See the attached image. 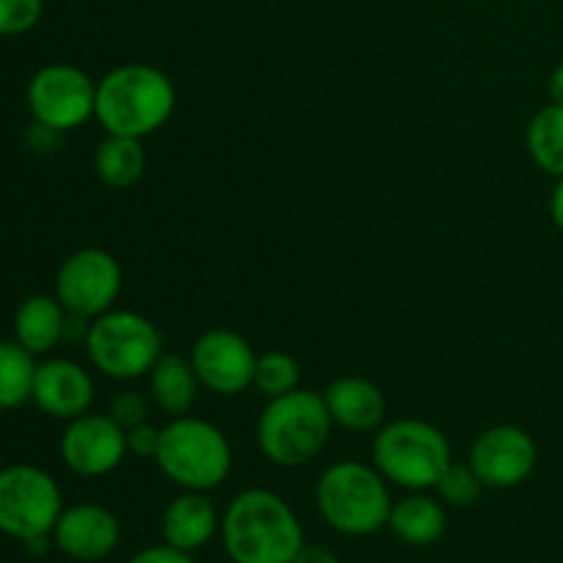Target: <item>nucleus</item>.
<instances>
[{
  "label": "nucleus",
  "instance_id": "nucleus-1",
  "mask_svg": "<svg viewBox=\"0 0 563 563\" xmlns=\"http://www.w3.org/2000/svg\"><path fill=\"white\" fill-rule=\"evenodd\" d=\"M220 539L231 563H291L306 544L297 511L273 489H242L225 506Z\"/></svg>",
  "mask_w": 563,
  "mask_h": 563
},
{
  "label": "nucleus",
  "instance_id": "nucleus-2",
  "mask_svg": "<svg viewBox=\"0 0 563 563\" xmlns=\"http://www.w3.org/2000/svg\"><path fill=\"white\" fill-rule=\"evenodd\" d=\"M176 88L163 69L121 64L97 82L93 119L108 135H154L174 115Z\"/></svg>",
  "mask_w": 563,
  "mask_h": 563
},
{
  "label": "nucleus",
  "instance_id": "nucleus-3",
  "mask_svg": "<svg viewBox=\"0 0 563 563\" xmlns=\"http://www.w3.org/2000/svg\"><path fill=\"white\" fill-rule=\"evenodd\" d=\"M313 500H317L319 517L335 533L355 539L372 537L388 528L390 509H394L383 473L355 460L330 465L319 476Z\"/></svg>",
  "mask_w": 563,
  "mask_h": 563
},
{
  "label": "nucleus",
  "instance_id": "nucleus-4",
  "mask_svg": "<svg viewBox=\"0 0 563 563\" xmlns=\"http://www.w3.org/2000/svg\"><path fill=\"white\" fill-rule=\"evenodd\" d=\"M333 434L324 396L297 388L269 399L256 423V443L262 454L278 467H302L317 460Z\"/></svg>",
  "mask_w": 563,
  "mask_h": 563
},
{
  "label": "nucleus",
  "instance_id": "nucleus-5",
  "mask_svg": "<svg viewBox=\"0 0 563 563\" xmlns=\"http://www.w3.org/2000/svg\"><path fill=\"white\" fill-rule=\"evenodd\" d=\"M154 462L159 473L179 489L209 493L229 478L234 454L223 429L187 412L170 418V423L159 429Z\"/></svg>",
  "mask_w": 563,
  "mask_h": 563
},
{
  "label": "nucleus",
  "instance_id": "nucleus-6",
  "mask_svg": "<svg viewBox=\"0 0 563 563\" xmlns=\"http://www.w3.org/2000/svg\"><path fill=\"white\" fill-rule=\"evenodd\" d=\"M372 460L388 484L407 493H427L438 487L454 456L449 438L434 423L396 418L374 434Z\"/></svg>",
  "mask_w": 563,
  "mask_h": 563
},
{
  "label": "nucleus",
  "instance_id": "nucleus-7",
  "mask_svg": "<svg viewBox=\"0 0 563 563\" xmlns=\"http://www.w3.org/2000/svg\"><path fill=\"white\" fill-rule=\"evenodd\" d=\"M86 355L99 374L110 379H141L163 355V335L157 324L137 311L110 308L91 319L86 335Z\"/></svg>",
  "mask_w": 563,
  "mask_h": 563
},
{
  "label": "nucleus",
  "instance_id": "nucleus-8",
  "mask_svg": "<svg viewBox=\"0 0 563 563\" xmlns=\"http://www.w3.org/2000/svg\"><path fill=\"white\" fill-rule=\"evenodd\" d=\"M64 511L58 482L36 465L0 467V533L31 542L49 537Z\"/></svg>",
  "mask_w": 563,
  "mask_h": 563
},
{
  "label": "nucleus",
  "instance_id": "nucleus-9",
  "mask_svg": "<svg viewBox=\"0 0 563 563\" xmlns=\"http://www.w3.org/2000/svg\"><path fill=\"white\" fill-rule=\"evenodd\" d=\"M25 99L33 124L64 135L93 119L97 82L75 64H47L31 77Z\"/></svg>",
  "mask_w": 563,
  "mask_h": 563
},
{
  "label": "nucleus",
  "instance_id": "nucleus-10",
  "mask_svg": "<svg viewBox=\"0 0 563 563\" xmlns=\"http://www.w3.org/2000/svg\"><path fill=\"white\" fill-rule=\"evenodd\" d=\"M124 286L119 258L102 247H80L60 262L55 297L69 313L97 319L115 306Z\"/></svg>",
  "mask_w": 563,
  "mask_h": 563
},
{
  "label": "nucleus",
  "instance_id": "nucleus-11",
  "mask_svg": "<svg viewBox=\"0 0 563 563\" xmlns=\"http://www.w3.org/2000/svg\"><path fill=\"white\" fill-rule=\"evenodd\" d=\"M58 451L64 465L75 476H110L113 471H119L121 462L130 454V449H126V429H121L110 416L86 412V416L66 421Z\"/></svg>",
  "mask_w": 563,
  "mask_h": 563
},
{
  "label": "nucleus",
  "instance_id": "nucleus-12",
  "mask_svg": "<svg viewBox=\"0 0 563 563\" xmlns=\"http://www.w3.org/2000/svg\"><path fill=\"white\" fill-rule=\"evenodd\" d=\"M537 440L515 423H500L478 434L467 454V465L476 471L484 487L515 489L528 482L537 467Z\"/></svg>",
  "mask_w": 563,
  "mask_h": 563
},
{
  "label": "nucleus",
  "instance_id": "nucleus-13",
  "mask_svg": "<svg viewBox=\"0 0 563 563\" xmlns=\"http://www.w3.org/2000/svg\"><path fill=\"white\" fill-rule=\"evenodd\" d=\"M256 352L234 330H207L190 350V363L198 383L218 396H236L253 385Z\"/></svg>",
  "mask_w": 563,
  "mask_h": 563
},
{
  "label": "nucleus",
  "instance_id": "nucleus-14",
  "mask_svg": "<svg viewBox=\"0 0 563 563\" xmlns=\"http://www.w3.org/2000/svg\"><path fill=\"white\" fill-rule=\"evenodd\" d=\"M121 542L119 517L99 504L64 506L53 528V548L80 563L104 561Z\"/></svg>",
  "mask_w": 563,
  "mask_h": 563
},
{
  "label": "nucleus",
  "instance_id": "nucleus-15",
  "mask_svg": "<svg viewBox=\"0 0 563 563\" xmlns=\"http://www.w3.org/2000/svg\"><path fill=\"white\" fill-rule=\"evenodd\" d=\"M31 401L55 421H71L91 410L93 379L86 366L69 357H47L36 363Z\"/></svg>",
  "mask_w": 563,
  "mask_h": 563
},
{
  "label": "nucleus",
  "instance_id": "nucleus-16",
  "mask_svg": "<svg viewBox=\"0 0 563 563\" xmlns=\"http://www.w3.org/2000/svg\"><path fill=\"white\" fill-rule=\"evenodd\" d=\"M218 506L207 498V493L181 489L163 511V542L185 553L207 548L220 533Z\"/></svg>",
  "mask_w": 563,
  "mask_h": 563
},
{
  "label": "nucleus",
  "instance_id": "nucleus-17",
  "mask_svg": "<svg viewBox=\"0 0 563 563\" xmlns=\"http://www.w3.org/2000/svg\"><path fill=\"white\" fill-rule=\"evenodd\" d=\"M330 418L350 432H377L385 421L388 401L379 385L363 377H341L324 388Z\"/></svg>",
  "mask_w": 563,
  "mask_h": 563
},
{
  "label": "nucleus",
  "instance_id": "nucleus-18",
  "mask_svg": "<svg viewBox=\"0 0 563 563\" xmlns=\"http://www.w3.org/2000/svg\"><path fill=\"white\" fill-rule=\"evenodd\" d=\"M66 311L55 295H31L14 313V341L31 355H47L64 341Z\"/></svg>",
  "mask_w": 563,
  "mask_h": 563
},
{
  "label": "nucleus",
  "instance_id": "nucleus-19",
  "mask_svg": "<svg viewBox=\"0 0 563 563\" xmlns=\"http://www.w3.org/2000/svg\"><path fill=\"white\" fill-rule=\"evenodd\" d=\"M388 528L399 542L410 544V548H429L443 539L449 517H445L440 498H432L427 493H410L394 504Z\"/></svg>",
  "mask_w": 563,
  "mask_h": 563
},
{
  "label": "nucleus",
  "instance_id": "nucleus-20",
  "mask_svg": "<svg viewBox=\"0 0 563 563\" xmlns=\"http://www.w3.org/2000/svg\"><path fill=\"white\" fill-rule=\"evenodd\" d=\"M148 377V396H152L154 407L159 412L170 418L187 416L196 405L198 396V377L196 368H192L190 357L181 355H159V361L154 363Z\"/></svg>",
  "mask_w": 563,
  "mask_h": 563
},
{
  "label": "nucleus",
  "instance_id": "nucleus-21",
  "mask_svg": "<svg viewBox=\"0 0 563 563\" xmlns=\"http://www.w3.org/2000/svg\"><path fill=\"white\" fill-rule=\"evenodd\" d=\"M93 170L110 190H126L137 185L146 170V148L141 137L108 135L93 152Z\"/></svg>",
  "mask_w": 563,
  "mask_h": 563
},
{
  "label": "nucleus",
  "instance_id": "nucleus-22",
  "mask_svg": "<svg viewBox=\"0 0 563 563\" xmlns=\"http://www.w3.org/2000/svg\"><path fill=\"white\" fill-rule=\"evenodd\" d=\"M526 146L537 168L561 179L563 176V104L537 110L526 126Z\"/></svg>",
  "mask_w": 563,
  "mask_h": 563
},
{
  "label": "nucleus",
  "instance_id": "nucleus-23",
  "mask_svg": "<svg viewBox=\"0 0 563 563\" xmlns=\"http://www.w3.org/2000/svg\"><path fill=\"white\" fill-rule=\"evenodd\" d=\"M36 355L16 341L0 339V410H16L31 401L33 377H36Z\"/></svg>",
  "mask_w": 563,
  "mask_h": 563
},
{
  "label": "nucleus",
  "instance_id": "nucleus-24",
  "mask_svg": "<svg viewBox=\"0 0 563 563\" xmlns=\"http://www.w3.org/2000/svg\"><path fill=\"white\" fill-rule=\"evenodd\" d=\"M300 363L289 355V352L269 350L256 357V372H253V388L264 394L267 399H278V396L291 394L300 388Z\"/></svg>",
  "mask_w": 563,
  "mask_h": 563
},
{
  "label": "nucleus",
  "instance_id": "nucleus-25",
  "mask_svg": "<svg viewBox=\"0 0 563 563\" xmlns=\"http://www.w3.org/2000/svg\"><path fill=\"white\" fill-rule=\"evenodd\" d=\"M482 478L476 476V471L471 465H456V462H451L443 476H440L434 493L443 500V506H460L462 509V506L476 504L478 495H482Z\"/></svg>",
  "mask_w": 563,
  "mask_h": 563
},
{
  "label": "nucleus",
  "instance_id": "nucleus-26",
  "mask_svg": "<svg viewBox=\"0 0 563 563\" xmlns=\"http://www.w3.org/2000/svg\"><path fill=\"white\" fill-rule=\"evenodd\" d=\"M44 0H0V36H22L42 20Z\"/></svg>",
  "mask_w": 563,
  "mask_h": 563
},
{
  "label": "nucleus",
  "instance_id": "nucleus-27",
  "mask_svg": "<svg viewBox=\"0 0 563 563\" xmlns=\"http://www.w3.org/2000/svg\"><path fill=\"white\" fill-rule=\"evenodd\" d=\"M146 412H148L146 396L137 394V390H124V394H119L113 399L108 416L113 418L121 429H132L137 427V423L146 421Z\"/></svg>",
  "mask_w": 563,
  "mask_h": 563
},
{
  "label": "nucleus",
  "instance_id": "nucleus-28",
  "mask_svg": "<svg viewBox=\"0 0 563 563\" xmlns=\"http://www.w3.org/2000/svg\"><path fill=\"white\" fill-rule=\"evenodd\" d=\"M159 445V429L152 423H137V427L126 429V449L132 456H141V460H154L157 456Z\"/></svg>",
  "mask_w": 563,
  "mask_h": 563
},
{
  "label": "nucleus",
  "instance_id": "nucleus-29",
  "mask_svg": "<svg viewBox=\"0 0 563 563\" xmlns=\"http://www.w3.org/2000/svg\"><path fill=\"white\" fill-rule=\"evenodd\" d=\"M126 563H196L192 561L190 553L185 550H176L170 544H152V548H143L137 550Z\"/></svg>",
  "mask_w": 563,
  "mask_h": 563
},
{
  "label": "nucleus",
  "instance_id": "nucleus-30",
  "mask_svg": "<svg viewBox=\"0 0 563 563\" xmlns=\"http://www.w3.org/2000/svg\"><path fill=\"white\" fill-rule=\"evenodd\" d=\"M291 563H341V561L330 548H322V544H302L300 553L295 555V561Z\"/></svg>",
  "mask_w": 563,
  "mask_h": 563
},
{
  "label": "nucleus",
  "instance_id": "nucleus-31",
  "mask_svg": "<svg viewBox=\"0 0 563 563\" xmlns=\"http://www.w3.org/2000/svg\"><path fill=\"white\" fill-rule=\"evenodd\" d=\"M548 207H550V218H553V223L563 231V176L561 179H555V187L553 192H550Z\"/></svg>",
  "mask_w": 563,
  "mask_h": 563
},
{
  "label": "nucleus",
  "instance_id": "nucleus-32",
  "mask_svg": "<svg viewBox=\"0 0 563 563\" xmlns=\"http://www.w3.org/2000/svg\"><path fill=\"white\" fill-rule=\"evenodd\" d=\"M550 97H553L555 104H563V60L559 66L553 69V75H550Z\"/></svg>",
  "mask_w": 563,
  "mask_h": 563
}]
</instances>
